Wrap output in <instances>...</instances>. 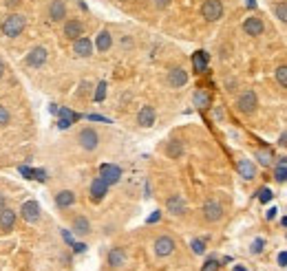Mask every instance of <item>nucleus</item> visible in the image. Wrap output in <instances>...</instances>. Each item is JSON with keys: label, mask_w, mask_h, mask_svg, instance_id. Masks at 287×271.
I'll use <instances>...</instances> for the list:
<instances>
[{"label": "nucleus", "mask_w": 287, "mask_h": 271, "mask_svg": "<svg viewBox=\"0 0 287 271\" xmlns=\"http://www.w3.org/2000/svg\"><path fill=\"white\" fill-rule=\"evenodd\" d=\"M25 29H27V18L22 16V13H11V16H7L2 20V25H0V31L7 38H18Z\"/></svg>", "instance_id": "f257e3e1"}, {"label": "nucleus", "mask_w": 287, "mask_h": 271, "mask_svg": "<svg viewBox=\"0 0 287 271\" xmlns=\"http://www.w3.org/2000/svg\"><path fill=\"white\" fill-rule=\"evenodd\" d=\"M256 106H258V97L252 88H246L237 97V108H239V113H243V115H252V113L256 111Z\"/></svg>", "instance_id": "f03ea898"}, {"label": "nucleus", "mask_w": 287, "mask_h": 271, "mask_svg": "<svg viewBox=\"0 0 287 271\" xmlns=\"http://www.w3.org/2000/svg\"><path fill=\"white\" fill-rule=\"evenodd\" d=\"M201 16L208 22H216L223 18V2L221 0H205L201 4Z\"/></svg>", "instance_id": "7ed1b4c3"}, {"label": "nucleus", "mask_w": 287, "mask_h": 271, "mask_svg": "<svg viewBox=\"0 0 287 271\" xmlns=\"http://www.w3.org/2000/svg\"><path fill=\"white\" fill-rule=\"evenodd\" d=\"M78 141L84 150L91 152L100 146V135H97V130H93V128H82L80 135H78Z\"/></svg>", "instance_id": "20e7f679"}, {"label": "nucleus", "mask_w": 287, "mask_h": 271, "mask_svg": "<svg viewBox=\"0 0 287 271\" xmlns=\"http://www.w3.org/2000/svg\"><path fill=\"white\" fill-rule=\"evenodd\" d=\"M175 247H177V242L172 236H159V238L155 240L153 249H155V256H157V258H168V256L175 251Z\"/></svg>", "instance_id": "39448f33"}, {"label": "nucleus", "mask_w": 287, "mask_h": 271, "mask_svg": "<svg viewBox=\"0 0 287 271\" xmlns=\"http://www.w3.org/2000/svg\"><path fill=\"white\" fill-rule=\"evenodd\" d=\"M204 218L208 223H216L223 218V205H221L219 201H214V198H208V201L204 203Z\"/></svg>", "instance_id": "423d86ee"}, {"label": "nucleus", "mask_w": 287, "mask_h": 271, "mask_svg": "<svg viewBox=\"0 0 287 271\" xmlns=\"http://www.w3.org/2000/svg\"><path fill=\"white\" fill-rule=\"evenodd\" d=\"M46 58H49V51H46L44 46H34V49L27 53L25 64L27 66H34V69H40V66L46 62Z\"/></svg>", "instance_id": "0eeeda50"}, {"label": "nucleus", "mask_w": 287, "mask_h": 271, "mask_svg": "<svg viewBox=\"0 0 287 271\" xmlns=\"http://www.w3.org/2000/svg\"><path fill=\"white\" fill-rule=\"evenodd\" d=\"M20 216L25 223H38L40 221V205L36 201H25L20 207Z\"/></svg>", "instance_id": "6e6552de"}, {"label": "nucleus", "mask_w": 287, "mask_h": 271, "mask_svg": "<svg viewBox=\"0 0 287 271\" xmlns=\"http://www.w3.org/2000/svg\"><path fill=\"white\" fill-rule=\"evenodd\" d=\"M166 79H168V86L181 88V86H186V84H188V73H186V69H181V66H175V69L168 71Z\"/></svg>", "instance_id": "1a4fd4ad"}, {"label": "nucleus", "mask_w": 287, "mask_h": 271, "mask_svg": "<svg viewBox=\"0 0 287 271\" xmlns=\"http://www.w3.org/2000/svg\"><path fill=\"white\" fill-rule=\"evenodd\" d=\"M166 210L172 214V216H183L186 214V198L181 194H172L166 201Z\"/></svg>", "instance_id": "9d476101"}, {"label": "nucleus", "mask_w": 287, "mask_h": 271, "mask_svg": "<svg viewBox=\"0 0 287 271\" xmlns=\"http://www.w3.org/2000/svg\"><path fill=\"white\" fill-rule=\"evenodd\" d=\"M100 177L104 179L108 185H113V183H117V181L122 179V168H120V165H113V163H104L100 168Z\"/></svg>", "instance_id": "9b49d317"}, {"label": "nucleus", "mask_w": 287, "mask_h": 271, "mask_svg": "<svg viewBox=\"0 0 287 271\" xmlns=\"http://www.w3.org/2000/svg\"><path fill=\"white\" fill-rule=\"evenodd\" d=\"M49 18H51V22H62L67 18V2L64 0H51Z\"/></svg>", "instance_id": "f8f14e48"}, {"label": "nucleus", "mask_w": 287, "mask_h": 271, "mask_svg": "<svg viewBox=\"0 0 287 271\" xmlns=\"http://www.w3.org/2000/svg\"><path fill=\"white\" fill-rule=\"evenodd\" d=\"M243 31H246L247 36L256 38V36H261V33L265 31V25H263V20H261V18L250 16V18H246V22H243Z\"/></svg>", "instance_id": "ddd939ff"}, {"label": "nucleus", "mask_w": 287, "mask_h": 271, "mask_svg": "<svg viewBox=\"0 0 287 271\" xmlns=\"http://www.w3.org/2000/svg\"><path fill=\"white\" fill-rule=\"evenodd\" d=\"M64 36H67L69 40H78V38H82L84 36L82 20H75V18H71V20L64 22Z\"/></svg>", "instance_id": "4468645a"}, {"label": "nucleus", "mask_w": 287, "mask_h": 271, "mask_svg": "<svg viewBox=\"0 0 287 271\" xmlns=\"http://www.w3.org/2000/svg\"><path fill=\"white\" fill-rule=\"evenodd\" d=\"M73 53L78 55V58H88V55L93 53V42L84 36L78 38V40H73Z\"/></svg>", "instance_id": "2eb2a0df"}, {"label": "nucleus", "mask_w": 287, "mask_h": 271, "mask_svg": "<svg viewBox=\"0 0 287 271\" xmlns=\"http://www.w3.org/2000/svg\"><path fill=\"white\" fill-rule=\"evenodd\" d=\"M106 192H108V183L102 177H97V179H93V183H91V198L95 203H100L102 198L106 196Z\"/></svg>", "instance_id": "dca6fc26"}, {"label": "nucleus", "mask_w": 287, "mask_h": 271, "mask_svg": "<svg viewBox=\"0 0 287 271\" xmlns=\"http://www.w3.org/2000/svg\"><path fill=\"white\" fill-rule=\"evenodd\" d=\"M237 170H239V177H243L246 181H252L256 177V165H254L250 159H239Z\"/></svg>", "instance_id": "f3484780"}, {"label": "nucleus", "mask_w": 287, "mask_h": 271, "mask_svg": "<svg viewBox=\"0 0 287 271\" xmlns=\"http://www.w3.org/2000/svg\"><path fill=\"white\" fill-rule=\"evenodd\" d=\"M155 117H157V113H155L153 106H142L137 113V123L144 128H150L155 123Z\"/></svg>", "instance_id": "a211bd4d"}, {"label": "nucleus", "mask_w": 287, "mask_h": 271, "mask_svg": "<svg viewBox=\"0 0 287 271\" xmlns=\"http://www.w3.org/2000/svg\"><path fill=\"white\" fill-rule=\"evenodd\" d=\"M108 265H111L113 269H120L126 265V251L122 249V247H113L111 251H108Z\"/></svg>", "instance_id": "6ab92c4d"}, {"label": "nucleus", "mask_w": 287, "mask_h": 271, "mask_svg": "<svg viewBox=\"0 0 287 271\" xmlns=\"http://www.w3.org/2000/svg\"><path fill=\"white\" fill-rule=\"evenodd\" d=\"M16 218H18L16 212H13V210H7V207H4V210L0 212V230H2V232L13 230V227H16Z\"/></svg>", "instance_id": "aec40b11"}, {"label": "nucleus", "mask_w": 287, "mask_h": 271, "mask_svg": "<svg viewBox=\"0 0 287 271\" xmlns=\"http://www.w3.org/2000/svg\"><path fill=\"white\" fill-rule=\"evenodd\" d=\"M93 46H95L97 51H102V53H104V51H108V49L113 46V36H111V33H108L106 29H102L100 33H97L95 44H93Z\"/></svg>", "instance_id": "412c9836"}, {"label": "nucleus", "mask_w": 287, "mask_h": 271, "mask_svg": "<svg viewBox=\"0 0 287 271\" xmlns=\"http://www.w3.org/2000/svg\"><path fill=\"white\" fill-rule=\"evenodd\" d=\"M75 203V194L71 192V190H62V192H58L55 194V205L58 207H71Z\"/></svg>", "instance_id": "4be33fe9"}, {"label": "nucleus", "mask_w": 287, "mask_h": 271, "mask_svg": "<svg viewBox=\"0 0 287 271\" xmlns=\"http://www.w3.org/2000/svg\"><path fill=\"white\" fill-rule=\"evenodd\" d=\"M73 232L78 236H86L91 232V223H88L86 216H75L73 218Z\"/></svg>", "instance_id": "5701e85b"}, {"label": "nucleus", "mask_w": 287, "mask_h": 271, "mask_svg": "<svg viewBox=\"0 0 287 271\" xmlns=\"http://www.w3.org/2000/svg\"><path fill=\"white\" fill-rule=\"evenodd\" d=\"M192 104H195L197 108H208L210 106V93L204 88L195 90V95H192Z\"/></svg>", "instance_id": "b1692460"}, {"label": "nucleus", "mask_w": 287, "mask_h": 271, "mask_svg": "<svg viewBox=\"0 0 287 271\" xmlns=\"http://www.w3.org/2000/svg\"><path fill=\"white\" fill-rule=\"evenodd\" d=\"M274 179L279 181V183H285V181H287V156H281V159L276 161Z\"/></svg>", "instance_id": "393cba45"}, {"label": "nucleus", "mask_w": 287, "mask_h": 271, "mask_svg": "<svg viewBox=\"0 0 287 271\" xmlns=\"http://www.w3.org/2000/svg\"><path fill=\"white\" fill-rule=\"evenodd\" d=\"M192 66H195L197 73H204V71L208 69V55H205L204 51H197V53L192 55Z\"/></svg>", "instance_id": "a878e982"}, {"label": "nucleus", "mask_w": 287, "mask_h": 271, "mask_svg": "<svg viewBox=\"0 0 287 271\" xmlns=\"http://www.w3.org/2000/svg\"><path fill=\"white\" fill-rule=\"evenodd\" d=\"M166 155L170 156V159H179V156L183 155V144L179 139H172L170 144L166 146Z\"/></svg>", "instance_id": "bb28decb"}, {"label": "nucleus", "mask_w": 287, "mask_h": 271, "mask_svg": "<svg viewBox=\"0 0 287 271\" xmlns=\"http://www.w3.org/2000/svg\"><path fill=\"white\" fill-rule=\"evenodd\" d=\"M78 119V115L71 111H67V108H62V113H60V121H58V126L62 128V130H67V128H71V123Z\"/></svg>", "instance_id": "cd10ccee"}, {"label": "nucleus", "mask_w": 287, "mask_h": 271, "mask_svg": "<svg viewBox=\"0 0 287 271\" xmlns=\"http://www.w3.org/2000/svg\"><path fill=\"white\" fill-rule=\"evenodd\" d=\"M256 159L263 168H270L272 165V152L270 150H256Z\"/></svg>", "instance_id": "c85d7f7f"}, {"label": "nucleus", "mask_w": 287, "mask_h": 271, "mask_svg": "<svg viewBox=\"0 0 287 271\" xmlns=\"http://www.w3.org/2000/svg\"><path fill=\"white\" fill-rule=\"evenodd\" d=\"M274 13H276V18H279L281 22H285V25H287V2L274 4Z\"/></svg>", "instance_id": "c756f323"}, {"label": "nucleus", "mask_w": 287, "mask_h": 271, "mask_svg": "<svg viewBox=\"0 0 287 271\" xmlns=\"http://www.w3.org/2000/svg\"><path fill=\"white\" fill-rule=\"evenodd\" d=\"M190 247H192V251H195L197 256H204V254H205V240L195 238V240L190 242Z\"/></svg>", "instance_id": "7c9ffc66"}, {"label": "nucleus", "mask_w": 287, "mask_h": 271, "mask_svg": "<svg viewBox=\"0 0 287 271\" xmlns=\"http://www.w3.org/2000/svg\"><path fill=\"white\" fill-rule=\"evenodd\" d=\"M276 82L283 88H287V66H279V69H276Z\"/></svg>", "instance_id": "2f4dec72"}, {"label": "nucleus", "mask_w": 287, "mask_h": 271, "mask_svg": "<svg viewBox=\"0 0 287 271\" xmlns=\"http://www.w3.org/2000/svg\"><path fill=\"white\" fill-rule=\"evenodd\" d=\"M258 201H261V203H270L272 201V190L270 188H261V190H258Z\"/></svg>", "instance_id": "473e14b6"}, {"label": "nucleus", "mask_w": 287, "mask_h": 271, "mask_svg": "<svg viewBox=\"0 0 287 271\" xmlns=\"http://www.w3.org/2000/svg\"><path fill=\"white\" fill-rule=\"evenodd\" d=\"M104 97H106V82H100V84H97V90H95V99H97V102H102Z\"/></svg>", "instance_id": "72a5a7b5"}, {"label": "nucleus", "mask_w": 287, "mask_h": 271, "mask_svg": "<svg viewBox=\"0 0 287 271\" xmlns=\"http://www.w3.org/2000/svg\"><path fill=\"white\" fill-rule=\"evenodd\" d=\"M263 249H265V240L263 238H256L252 242V254H261Z\"/></svg>", "instance_id": "f704fd0d"}, {"label": "nucleus", "mask_w": 287, "mask_h": 271, "mask_svg": "<svg viewBox=\"0 0 287 271\" xmlns=\"http://www.w3.org/2000/svg\"><path fill=\"white\" fill-rule=\"evenodd\" d=\"M216 269H219V260H216V258H210L208 263L201 267V271H216Z\"/></svg>", "instance_id": "c9c22d12"}, {"label": "nucleus", "mask_w": 287, "mask_h": 271, "mask_svg": "<svg viewBox=\"0 0 287 271\" xmlns=\"http://www.w3.org/2000/svg\"><path fill=\"white\" fill-rule=\"evenodd\" d=\"M9 123V111L4 106H0V126H7Z\"/></svg>", "instance_id": "e433bc0d"}, {"label": "nucleus", "mask_w": 287, "mask_h": 271, "mask_svg": "<svg viewBox=\"0 0 287 271\" xmlns=\"http://www.w3.org/2000/svg\"><path fill=\"white\" fill-rule=\"evenodd\" d=\"M170 2H172V0H153V4H155L157 9H166V7H170Z\"/></svg>", "instance_id": "4c0bfd02"}, {"label": "nucleus", "mask_w": 287, "mask_h": 271, "mask_svg": "<svg viewBox=\"0 0 287 271\" xmlns=\"http://www.w3.org/2000/svg\"><path fill=\"white\" fill-rule=\"evenodd\" d=\"M34 179H38V181H46V170H34Z\"/></svg>", "instance_id": "58836bf2"}, {"label": "nucleus", "mask_w": 287, "mask_h": 271, "mask_svg": "<svg viewBox=\"0 0 287 271\" xmlns=\"http://www.w3.org/2000/svg\"><path fill=\"white\" fill-rule=\"evenodd\" d=\"M73 249H75V254H82V251H86V245L84 242H73Z\"/></svg>", "instance_id": "ea45409f"}, {"label": "nucleus", "mask_w": 287, "mask_h": 271, "mask_svg": "<svg viewBox=\"0 0 287 271\" xmlns=\"http://www.w3.org/2000/svg\"><path fill=\"white\" fill-rule=\"evenodd\" d=\"M279 265L281 267H287V251H281L279 254Z\"/></svg>", "instance_id": "a19ab883"}, {"label": "nucleus", "mask_w": 287, "mask_h": 271, "mask_svg": "<svg viewBox=\"0 0 287 271\" xmlns=\"http://www.w3.org/2000/svg\"><path fill=\"white\" fill-rule=\"evenodd\" d=\"M20 2H22V0H4V4H7V7H18Z\"/></svg>", "instance_id": "79ce46f5"}, {"label": "nucleus", "mask_w": 287, "mask_h": 271, "mask_svg": "<svg viewBox=\"0 0 287 271\" xmlns=\"http://www.w3.org/2000/svg\"><path fill=\"white\" fill-rule=\"evenodd\" d=\"M159 218H162V214H159V212H155V214H153V216H150V218H148V223H155V221H159Z\"/></svg>", "instance_id": "37998d69"}, {"label": "nucleus", "mask_w": 287, "mask_h": 271, "mask_svg": "<svg viewBox=\"0 0 287 271\" xmlns=\"http://www.w3.org/2000/svg\"><path fill=\"white\" fill-rule=\"evenodd\" d=\"M62 236H64V240H67V242H69V245H73V238H71V234H69V232H64V234H62Z\"/></svg>", "instance_id": "c03bdc74"}, {"label": "nucleus", "mask_w": 287, "mask_h": 271, "mask_svg": "<svg viewBox=\"0 0 287 271\" xmlns=\"http://www.w3.org/2000/svg\"><path fill=\"white\" fill-rule=\"evenodd\" d=\"M4 207H7V201H4V196H2V194H0V212H2Z\"/></svg>", "instance_id": "a18cd8bd"}, {"label": "nucleus", "mask_w": 287, "mask_h": 271, "mask_svg": "<svg viewBox=\"0 0 287 271\" xmlns=\"http://www.w3.org/2000/svg\"><path fill=\"white\" fill-rule=\"evenodd\" d=\"M276 212H279V210H276V207H272V210L267 212V218H274V216H276Z\"/></svg>", "instance_id": "49530a36"}, {"label": "nucleus", "mask_w": 287, "mask_h": 271, "mask_svg": "<svg viewBox=\"0 0 287 271\" xmlns=\"http://www.w3.org/2000/svg\"><path fill=\"white\" fill-rule=\"evenodd\" d=\"M2 75H4V62L0 60V77H2Z\"/></svg>", "instance_id": "de8ad7c7"}, {"label": "nucleus", "mask_w": 287, "mask_h": 271, "mask_svg": "<svg viewBox=\"0 0 287 271\" xmlns=\"http://www.w3.org/2000/svg\"><path fill=\"white\" fill-rule=\"evenodd\" d=\"M234 271H247L246 267H234Z\"/></svg>", "instance_id": "09e8293b"}, {"label": "nucleus", "mask_w": 287, "mask_h": 271, "mask_svg": "<svg viewBox=\"0 0 287 271\" xmlns=\"http://www.w3.org/2000/svg\"><path fill=\"white\" fill-rule=\"evenodd\" d=\"M283 225H285V227H287V218H283Z\"/></svg>", "instance_id": "8fccbe9b"}, {"label": "nucleus", "mask_w": 287, "mask_h": 271, "mask_svg": "<svg viewBox=\"0 0 287 271\" xmlns=\"http://www.w3.org/2000/svg\"><path fill=\"white\" fill-rule=\"evenodd\" d=\"M285 146H287V141H285Z\"/></svg>", "instance_id": "3c124183"}]
</instances>
